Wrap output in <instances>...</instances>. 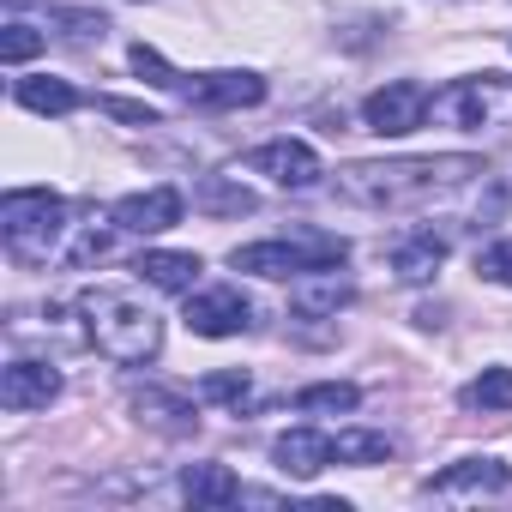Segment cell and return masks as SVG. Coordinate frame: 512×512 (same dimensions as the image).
I'll return each instance as SVG.
<instances>
[{
  "instance_id": "cell-18",
  "label": "cell",
  "mask_w": 512,
  "mask_h": 512,
  "mask_svg": "<svg viewBox=\"0 0 512 512\" xmlns=\"http://www.w3.org/2000/svg\"><path fill=\"white\" fill-rule=\"evenodd\" d=\"M398 446H392V434H380V428H344V434H332V458L338 464H386Z\"/></svg>"
},
{
  "instance_id": "cell-8",
  "label": "cell",
  "mask_w": 512,
  "mask_h": 512,
  "mask_svg": "<svg viewBox=\"0 0 512 512\" xmlns=\"http://www.w3.org/2000/svg\"><path fill=\"white\" fill-rule=\"evenodd\" d=\"M181 97L193 109H253L266 97V79L260 73H187Z\"/></svg>"
},
{
  "instance_id": "cell-10",
  "label": "cell",
  "mask_w": 512,
  "mask_h": 512,
  "mask_svg": "<svg viewBox=\"0 0 512 512\" xmlns=\"http://www.w3.org/2000/svg\"><path fill=\"white\" fill-rule=\"evenodd\" d=\"M181 193L175 187H145V193H127V199H115V229H127V235H163V229H175L181 223Z\"/></svg>"
},
{
  "instance_id": "cell-3",
  "label": "cell",
  "mask_w": 512,
  "mask_h": 512,
  "mask_svg": "<svg viewBox=\"0 0 512 512\" xmlns=\"http://www.w3.org/2000/svg\"><path fill=\"white\" fill-rule=\"evenodd\" d=\"M344 235H302V241H247L229 253L235 272H253V278H302V272H332L344 266Z\"/></svg>"
},
{
  "instance_id": "cell-6",
  "label": "cell",
  "mask_w": 512,
  "mask_h": 512,
  "mask_svg": "<svg viewBox=\"0 0 512 512\" xmlns=\"http://www.w3.org/2000/svg\"><path fill=\"white\" fill-rule=\"evenodd\" d=\"M428 109H434L428 85H416V79H392V85H380V91L362 103V121H368L380 139H404V133H416V127L428 121Z\"/></svg>"
},
{
  "instance_id": "cell-20",
  "label": "cell",
  "mask_w": 512,
  "mask_h": 512,
  "mask_svg": "<svg viewBox=\"0 0 512 512\" xmlns=\"http://www.w3.org/2000/svg\"><path fill=\"white\" fill-rule=\"evenodd\" d=\"M356 404H362V392L350 380H320V386H302L296 392V410H308V416H344Z\"/></svg>"
},
{
  "instance_id": "cell-14",
  "label": "cell",
  "mask_w": 512,
  "mask_h": 512,
  "mask_svg": "<svg viewBox=\"0 0 512 512\" xmlns=\"http://www.w3.org/2000/svg\"><path fill=\"white\" fill-rule=\"evenodd\" d=\"M506 482H512V470L500 458H464V464H452V470L434 476L440 494H500Z\"/></svg>"
},
{
  "instance_id": "cell-23",
  "label": "cell",
  "mask_w": 512,
  "mask_h": 512,
  "mask_svg": "<svg viewBox=\"0 0 512 512\" xmlns=\"http://www.w3.org/2000/svg\"><path fill=\"white\" fill-rule=\"evenodd\" d=\"M127 61H133V73H139L145 85H157V91H181V79H187V73H175L151 43H133V55H127Z\"/></svg>"
},
{
  "instance_id": "cell-21",
  "label": "cell",
  "mask_w": 512,
  "mask_h": 512,
  "mask_svg": "<svg viewBox=\"0 0 512 512\" xmlns=\"http://www.w3.org/2000/svg\"><path fill=\"white\" fill-rule=\"evenodd\" d=\"M133 404H139V416H151V422H157V428H169V434H187V428L199 422V416H193V404H187V398H175V392H151V386H145V392H133Z\"/></svg>"
},
{
  "instance_id": "cell-24",
  "label": "cell",
  "mask_w": 512,
  "mask_h": 512,
  "mask_svg": "<svg viewBox=\"0 0 512 512\" xmlns=\"http://www.w3.org/2000/svg\"><path fill=\"white\" fill-rule=\"evenodd\" d=\"M205 211H229V217H241V211H253V193L247 187H229L223 175H205V187L193 193Z\"/></svg>"
},
{
  "instance_id": "cell-27",
  "label": "cell",
  "mask_w": 512,
  "mask_h": 512,
  "mask_svg": "<svg viewBox=\"0 0 512 512\" xmlns=\"http://www.w3.org/2000/svg\"><path fill=\"white\" fill-rule=\"evenodd\" d=\"M103 115H115L127 127H157V109L151 103H127V97H103Z\"/></svg>"
},
{
  "instance_id": "cell-2",
  "label": "cell",
  "mask_w": 512,
  "mask_h": 512,
  "mask_svg": "<svg viewBox=\"0 0 512 512\" xmlns=\"http://www.w3.org/2000/svg\"><path fill=\"white\" fill-rule=\"evenodd\" d=\"M79 314H85V338H91L109 362H121V368L157 362V350H163V320H157L139 296H127V290H85V296H79Z\"/></svg>"
},
{
  "instance_id": "cell-17",
  "label": "cell",
  "mask_w": 512,
  "mask_h": 512,
  "mask_svg": "<svg viewBox=\"0 0 512 512\" xmlns=\"http://www.w3.org/2000/svg\"><path fill=\"white\" fill-rule=\"evenodd\" d=\"M19 109H31V115H73L79 109V91L67 85V79H49V73H37V79H19Z\"/></svg>"
},
{
  "instance_id": "cell-16",
  "label": "cell",
  "mask_w": 512,
  "mask_h": 512,
  "mask_svg": "<svg viewBox=\"0 0 512 512\" xmlns=\"http://www.w3.org/2000/svg\"><path fill=\"white\" fill-rule=\"evenodd\" d=\"M181 494H187L193 506H235V500H241V482H235L229 464H193V470L181 476Z\"/></svg>"
},
{
  "instance_id": "cell-22",
  "label": "cell",
  "mask_w": 512,
  "mask_h": 512,
  "mask_svg": "<svg viewBox=\"0 0 512 512\" xmlns=\"http://www.w3.org/2000/svg\"><path fill=\"white\" fill-rule=\"evenodd\" d=\"M464 404L470 410H512V368H482L464 386Z\"/></svg>"
},
{
  "instance_id": "cell-11",
  "label": "cell",
  "mask_w": 512,
  "mask_h": 512,
  "mask_svg": "<svg viewBox=\"0 0 512 512\" xmlns=\"http://www.w3.org/2000/svg\"><path fill=\"white\" fill-rule=\"evenodd\" d=\"M61 398V374L49 362H7L0 368V404L7 410H49Z\"/></svg>"
},
{
  "instance_id": "cell-25",
  "label": "cell",
  "mask_w": 512,
  "mask_h": 512,
  "mask_svg": "<svg viewBox=\"0 0 512 512\" xmlns=\"http://www.w3.org/2000/svg\"><path fill=\"white\" fill-rule=\"evenodd\" d=\"M37 49H43V31H31V25H7V37H0V61L7 67H25Z\"/></svg>"
},
{
  "instance_id": "cell-1",
  "label": "cell",
  "mask_w": 512,
  "mask_h": 512,
  "mask_svg": "<svg viewBox=\"0 0 512 512\" xmlns=\"http://www.w3.org/2000/svg\"><path fill=\"white\" fill-rule=\"evenodd\" d=\"M482 175V157H392V163H350L338 175V193L356 199V205H374V211H398V205H422V199H440L464 181Z\"/></svg>"
},
{
  "instance_id": "cell-4",
  "label": "cell",
  "mask_w": 512,
  "mask_h": 512,
  "mask_svg": "<svg viewBox=\"0 0 512 512\" xmlns=\"http://www.w3.org/2000/svg\"><path fill=\"white\" fill-rule=\"evenodd\" d=\"M61 229H67V199L55 187H13L0 199V235L19 260H37L43 247H55Z\"/></svg>"
},
{
  "instance_id": "cell-7",
  "label": "cell",
  "mask_w": 512,
  "mask_h": 512,
  "mask_svg": "<svg viewBox=\"0 0 512 512\" xmlns=\"http://www.w3.org/2000/svg\"><path fill=\"white\" fill-rule=\"evenodd\" d=\"M187 326H193L199 338H235V332L253 326V308H247V296H241L235 284H217V290L187 296Z\"/></svg>"
},
{
  "instance_id": "cell-15",
  "label": "cell",
  "mask_w": 512,
  "mask_h": 512,
  "mask_svg": "<svg viewBox=\"0 0 512 512\" xmlns=\"http://www.w3.org/2000/svg\"><path fill=\"white\" fill-rule=\"evenodd\" d=\"M446 266V241L434 235V229H422V235H410L398 253H392V272H398V284H428L434 272Z\"/></svg>"
},
{
  "instance_id": "cell-12",
  "label": "cell",
  "mask_w": 512,
  "mask_h": 512,
  "mask_svg": "<svg viewBox=\"0 0 512 512\" xmlns=\"http://www.w3.org/2000/svg\"><path fill=\"white\" fill-rule=\"evenodd\" d=\"M272 464H278L284 476H302V482H314L326 464H338V458H332V434L290 428V434H278V440H272Z\"/></svg>"
},
{
  "instance_id": "cell-26",
  "label": "cell",
  "mask_w": 512,
  "mask_h": 512,
  "mask_svg": "<svg viewBox=\"0 0 512 512\" xmlns=\"http://www.w3.org/2000/svg\"><path fill=\"white\" fill-rule=\"evenodd\" d=\"M476 272H482L488 284L512 290V241H494V247H482V260H476Z\"/></svg>"
},
{
  "instance_id": "cell-19",
  "label": "cell",
  "mask_w": 512,
  "mask_h": 512,
  "mask_svg": "<svg viewBox=\"0 0 512 512\" xmlns=\"http://www.w3.org/2000/svg\"><path fill=\"white\" fill-rule=\"evenodd\" d=\"M356 290H350V278H338V272H326V278H314V272H302V290H296V308L302 314H338L344 302H350Z\"/></svg>"
},
{
  "instance_id": "cell-28",
  "label": "cell",
  "mask_w": 512,
  "mask_h": 512,
  "mask_svg": "<svg viewBox=\"0 0 512 512\" xmlns=\"http://www.w3.org/2000/svg\"><path fill=\"white\" fill-rule=\"evenodd\" d=\"M199 392H205V398H241V392H247V374H241V368H229V374H205Z\"/></svg>"
},
{
  "instance_id": "cell-9",
  "label": "cell",
  "mask_w": 512,
  "mask_h": 512,
  "mask_svg": "<svg viewBox=\"0 0 512 512\" xmlns=\"http://www.w3.org/2000/svg\"><path fill=\"white\" fill-rule=\"evenodd\" d=\"M247 169H253V175H272L278 187H296V193L326 175V169H320V151L302 145V139H272V145H260V151L247 157Z\"/></svg>"
},
{
  "instance_id": "cell-13",
  "label": "cell",
  "mask_w": 512,
  "mask_h": 512,
  "mask_svg": "<svg viewBox=\"0 0 512 512\" xmlns=\"http://www.w3.org/2000/svg\"><path fill=\"white\" fill-rule=\"evenodd\" d=\"M133 272H139V278H145L151 290H175V296H181V290H193V284H199V272H205V266H199V253H175V247H145Z\"/></svg>"
},
{
  "instance_id": "cell-5",
  "label": "cell",
  "mask_w": 512,
  "mask_h": 512,
  "mask_svg": "<svg viewBox=\"0 0 512 512\" xmlns=\"http://www.w3.org/2000/svg\"><path fill=\"white\" fill-rule=\"evenodd\" d=\"M434 115L458 133H488V127H512V79L506 73H476L458 79L452 91L434 97Z\"/></svg>"
}]
</instances>
